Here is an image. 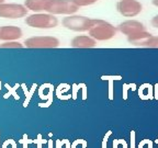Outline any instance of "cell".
Here are the masks:
<instances>
[{
    "label": "cell",
    "mask_w": 158,
    "mask_h": 148,
    "mask_svg": "<svg viewBox=\"0 0 158 148\" xmlns=\"http://www.w3.org/2000/svg\"><path fill=\"white\" fill-rule=\"evenodd\" d=\"M118 29L108 21L101 19H92L91 27L88 30L89 36L96 41H108L116 35Z\"/></svg>",
    "instance_id": "1"
},
{
    "label": "cell",
    "mask_w": 158,
    "mask_h": 148,
    "mask_svg": "<svg viewBox=\"0 0 158 148\" xmlns=\"http://www.w3.org/2000/svg\"><path fill=\"white\" fill-rule=\"evenodd\" d=\"M25 24L33 29H54L58 25V19L56 18V15L51 14V13L37 12L27 15L25 18Z\"/></svg>",
    "instance_id": "2"
},
{
    "label": "cell",
    "mask_w": 158,
    "mask_h": 148,
    "mask_svg": "<svg viewBox=\"0 0 158 148\" xmlns=\"http://www.w3.org/2000/svg\"><path fill=\"white\" fill-rule=\"evenodd\" d=\"M92 19L85 15L79 14H70L66 15L63 19L62 24L65 29L74 31V32H87L91 27Z\"/></svg>",
    "instance_id": "3"
},
{
    "label": "cell",
    "mask_w": 158,
    "mask_h": 148,
    "mask_svg": "<svg viewBox=\"0 0 158 148\" xmlns=\"http://www.w3.org/2000/svg\"><path fill=\"white\" fill-rule=\"evenodd\" d=\"M79 10L74 0H51L46 12L54 15L75 14Z\"/></svg>",
    "instance_id": "4"
},
{
    "label": "cell",
    "mask_w": 158,
    "mask_h": 148,
    "mask_svg": "<svg viewBox=\"0 0 158 148\" xmlns=\"http://www.w3.org/2000/svg\"><path fill=\"white\" fill-rule=\"evenodd\" d=\"M29 10L21 3H0V18L17 20L27 15Z\"/></svg>",
    "instance_id": "5"
},
{
    "label": "cell",
    "mask_w": 158,
    "mask_h": 148,
    "mask_svg": "<svg viewBox=\"0 0 158 148\" xmlns=\"http://www.w3.org/2000/svg\"><path fill=\"white\" fill-rule=\"evenodd\" d=\"M23 44L27 48H56L59 46V39L55 36L41 35L29 37L25 39Z\"/></svg>",
    "instance_id": "6"
},
{
    "label": "cell",
    "mask_w": 158,
    "mask_h": 148,
    "mask_svg": "<svg viewBox=\"0 0 158 148\" xmlns=\"http://www.w3.org/2000/svg\"><path fill=\"white\" fill-rule=\"evenodd\" d=\"M116 10L124 18H134L143 10V6L137 0H120L116 3Z\"/></svg>",
    "instance_id": "7"
},
{
    "label": "cell",
    "mask_w": 158,
    "mask_h": 148,
    "mask_svg": "<svg viewBox=\"0 0 158 148\" xmlns=\"http://www.w3.org/2000/svg\"><path fill=\"white\" fill-rule=\"evenodd\" d=\"M118 31L122 33V34L126 35V36H131V35H134L136 33L143 32V31H146V27L143 24L142 22L137 21V20H126V21H123L120 24L116 27Z\"/></svg>",
    "instance_id": "8"
},
{
    "label": "cell",
    "mask_w": 158,
    "mask_h": 148,
    "mask_svg": "<svg viewBox=\"0 0 158 148\" xmlns=\"http://www.w3.org/2000/svg\"><path fill=\"white\" fill-rule=\"evenodd\" d=\"M23 35L22 29L15 25H3L0 27V41H18Z\"/></svg>",
    "instance_id": "9"
},
{
    "label": "cell",
    "mask_w": 158,
    "mask_h": 148,
    "mask_svg": "<svg viewBox=\"0 0 158 148\" xmlns=\"http://www.w3.org/2000/svg\"><path fill=\"white\" fill-rule=\"evenodd\" d=\"M70 45L74 48H92L97 46V41L89 35H77L72 39Z\"/></svg>",
    "instance_id": "10"
},
{
    "label": "cell",
    "mask_w": 158,
    "mask_h": 148,
    "mask_svg": "<svg viewBox=\"0 0 158 148\" xmlns=\"http://www.w3.org/2000/svg\"><path fill=\"white\" fill-rule=\"evenodd\" d=\"M51 0H24V7L34 13L46 12Z\"/></svg>",
    "instance_id": "11"
},
{
    "label": "cell",
    "mask_w": 158,
    "mask_h": 148,
    "mask_svg": "<svg viewBox=\"0 0 158 148\" xmlns=\"http://www.w3.org/2000/svg\"><path fill=\"white\" fill-rule=\"evenodd\" d=\"M151 35H152L151 33L146 30V31H143V32L136 33V34L131 35V36H127V41H128V43H131V44L135 45V46H139L141 43H143L144 41L147 39Z\"/></svg>",
    "instance_id": "12"
},
{
    "label": "cell",
    "mask_w": 158,
    "mask_h": 148,
    "mask_svg": "<svg viewBox=\"0 0 158 148\" xmlns=\"http://www.w3.org/2000/svg\"><path fill=\"white\" fill-rule=\"evenodd\" d=\"M139 46L142 47H149V48H158V36L151 35L147 39H145L143 43H141Z\"/></svg>",
    "instance_id": "13"
},
{
    "label": "cell",
    "mask_w": 158,
    "mask_h": 148,
    "mask_svg": "<svg viewBox=\"0 0 158 148\" xmlns=\"http://www.w3.org/2000/svg\"><path fill=\"white\" fill-rule=\"evenodd\" d=\"M24 45L18 41H8L0 44V48H22Z\"/></svg>",
    "instance_id": "14"
},
{
    "label": "cell",
    "mask_w": 158,
    "mask_h": 148,
    "mask_svg": "<svg viewBox=\"0 0 158 148\" xmlns=\"http://www.w3.org/2000/svg\"><path fill=\"white\" fill-rule=\"evenodd\" d=\"M74 1L76 2V5L79 8H81V7H88V6L94 5L98 0H74Z\"/></svg>",
    "instance_id": "15"
},
{
    "label": "cell",
    "mask_w": 158,
    "mask_h": 148,
    "mask_svg": "<svg viewBox=\"0 0 158 148\" xmlns=\"http://www.w3.org/2000/svg\"><path fill=\"white\" fill-rule=\"evenodd\" d=\"M113 148H127V143L124 139H114Z\"/></svg>",
    "instance_id": "16"
},
{
    "label": "cell",
    "mask_w": 158,
    "mask_h": 148,
    "mask_svg": "<svg viewBox=\"0 0 158 148\" xmlns=\"http://www.w3.org/2000/svg\"><path fill=\"white\" fill-rule=\"evenodd\" d=\"M154 143L149 139H143L138 144V148H153Z\"/></svg>",
    "instance_id": "17"
},
{
    "label": "cell",
    "mask_w": 158,
    "mask_h": 148,
    "mask_svg": "<svg viewBox=\"0 0 158 148\" xmlns=\"http://www.w3.org/2000/svg\"><path fill=\"white\" fill-rule=\"evenodd\" d=\"M112 134L111 131H109L108 133H106V135L104 136L103 141H102V148H106V145H108V138L110 137V135Z\"/></svg>",
    "instance_id": "18"
},
{
    "label": "cell",
    "mask_w": 158,
    "mask_h": 148,
    "mask_svg": "<svg viewBox=\"0 0 158 148\" xmlns=\"http://www.w3.org/2000/svg\"><path fill=\"white\" fill-rule=\"evenodd\" d=\"M151 24H152V27H156V29H158V14H156L155 17H154L153 19H152Z\"/></svg>",
    "instance_id": "19"
},
{
    "label": "cell",
    "mask_w": 158,
    "mask_h": 148,
    "mask_svg": "<svg viewBox=\"0 0 158 148\" xmlns=\"http://www.w3.org/2000/svg\"><path fill=\"white\" fill-rule=\"evenodd\" d=\"M131 148H135V132H131Z\"/></svg>",
    "instance_id": "20"
},
{
    "label": "cell",
    "mask_w": 158,
    "mask_h": 148,
    "mask_svg": "<svg viewBox=\"0 0 158 148\" xmlns=\"http://www.w3.org/2000/svg\"><path fill=\"white\" fill-rule=\"evenodd\" d=\"M64 144H65V139H63V141L58 139V141H56V148H62V146Z\"/></svg>",
    "instance_id": "21"
},
{
    "label": "cell",
    "mask_w": 158,
    "mask_h": 148,
    "mask_svg": "<svg viewBox=\"0 0 158 148\" xmlns=\"http://www.w3.org/2000/svg\"><path fill=\"white\" fill-rule=\"evenodd\" d=\"M65 144H66V148H72V146H70V142H69L68 139H65Z\"/></svg>",
    "instance_id": "22"
},
{
    "label": "cell",
    "mask_w": 158,
    "mask_h": 148,
    "mask_svg": "<svg viewBox=\"0 0 158 148\" xmlns=\"http://www.w3.org/2000/svg\"><path fill=\"white\" fill-rule=\"evenodd\" d=\"M152 3H153V6L158 8V0H152Z\"/></svg>",
    "instance_id": "23"
},
{
    "label": "cell",
    "mask_w": 158,
    "mask_h": 148,
    "mask_svg": "<svg viewBox=\"0 0 158 148\" xmlns=\"http://www.w3.org/2000/svg\"><path fill=\"white\" fill-rule=\"evenodd\" d=\"M19 142H20V143H21V144H22V145H23V148H27V144L25 143V142H23L22 139H21V141H19Z\"/></svg>",
    "instance_id": "24"
},
{
    "label": "cell",
    "mask_w": 158,
    "mask_h": 148,
    "mask_svg": "<svg viewBox=\"0 0 158 148\" xmlns=\"http://www.w3.org/2000/svg\"><path fill=\"white\" fill-rule=\"evenodd\" d=\"M48 143V148H53V141H47Z\"/></svg>",
    "instance_id": "25"
},
{
    "label": "cell",
    "mask_w": 158,
    "mask_h": 148,
    "mask_svg": "<svg viewBox=\"0 0 158 148\" xmlns=\"http://www.w3.org/2000/svg\"><path fill=\"white\" fill-rule=\"evenodd\" d=\"M2 2H5V0H0V3H2Z\"/></svg>",
    "instance_id": "26"
},
{
    "label": "cell",
    "mask_w": 158,
    "mask_h": 148,
    "mask_svg": "<svg viewBox=\"0 0 158 148\" xmlns=\"http://www.w3.org/2000/svg\"><path fill=\"white\" fill-rule=\"evenodd\" d=\"M155 143H156V144H157V145H158V139H156V141H155Z\"/></svg>",
    "instance_id": "27"
}]
</instances>
